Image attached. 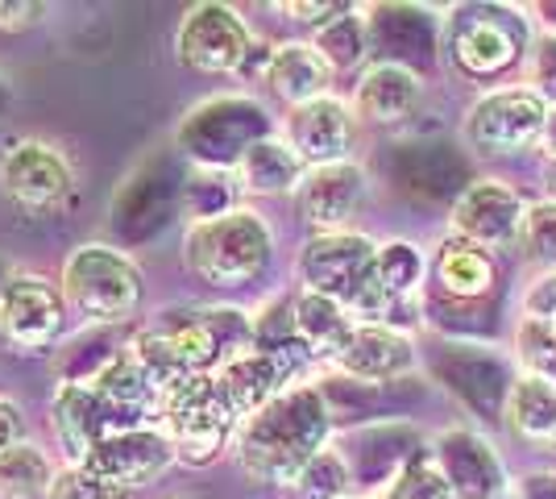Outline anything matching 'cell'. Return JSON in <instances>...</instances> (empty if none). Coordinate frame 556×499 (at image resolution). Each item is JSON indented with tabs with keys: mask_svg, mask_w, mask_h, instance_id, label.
Returning a JSON list of instances; mask_svg holds the SVG:
<instances>
[{
	"mask_svg": "<svg viewBox=\"0 0 556 499\" xmlns=\"http://www.w3.org/2000/svg\"><path fill=\"white\" fill-rule=\"evenodd\" d=\"M291 321H295V337L303 341V350L312 358H328L341 350V341H345L349 333H353V312L341 304V300H332V296H320V291H307L300 287V296L291 300Z\"/></svg>",
	"mask_w": 556,
	"mask_h": 499,
	"instance_id": "cell-26",
	"label": "cell"
},
{
	"mask_svg": "<svg viewBox=\"0 0 556 499\" xmlns=\"http://www.w3.org/2000/svg\"><path fill=\"white\" fill-rule=\"evenodd\" d=\"M0 188L9 200H17L29 213H50L71 196V163L59 146L42 138H22L4 150L0 159Z\"/></svg>",
	"mask_w": 556,
	"mask_h": 499,
	"instance_id": "cell-13",
	"label": "cell"
},
{
	"mask_svg": "<svg viewBox=\"0 0 556 499\" xmlns=\"http://www.w3.org/2000/svg\"><path fill=\"white\" fill-rule=\"evenodd\" d=\"M528 88L548 100V109H556V34H544L532 42L528 54Z\"/></svg>",
	"mask_w": 556,
	"mask_h": 499,
	"instance_id": "cell-35",
	"label": "cell"
},
{
	"mask_svg": "<svg viewBox=\"0 0 556 499\" xmlns=\"http://www.w3.org/2000/svg\"><path fill=\"white\" fill-rule=\"evenodd\" d=\"M270 134H275L270 113L254 96H212L187 113L175 142L191 159V166L237 171V163Z\"/></svg>",
	"mask_w": 556,
	"mask_h": 499,
	"instance_id": "cell-5",
	"label": "cell"
},
{
	"mask_svg": "<svg viewBox=\"0 0 556 499\" xmlns=\"http://www.w3.org/2000/svg\"><path fill=\"white\" fill-rule=\"evenodd\" d=\"M22 441H25L22 408L13 404V400H4V396H0V453H9L13 446H22Z\"/></svg>",
	"mask_w": 556,
	"mask_h": 499,
	"instance_id": "cell-38",
	"label": "cell"
},
{
	"mask_svg": "<svg viewBox=\"0 0 556 499\" xmlns=\"http://www.w3.org/2000/svg\"><path fill=\"white\" fill-rule=\"evenodd\" d=\"M515 499H556V475L553 471H535V475H528L523 483H519Z\"/></svg>",
	"mask_w": 556,
	"mask_h": 499,
	"instance_id": "cell-40",
	"label": "cell"
},
{
	"mask_svg": "<svg viewBox=\"0 0 556 499\" xmlns=\"http://www.w3.org/2000/svg\"><path fill=\"white\" fill-rule=\"evenodd\" d=\"M170 462H179V458H175V446L166 441L163 428H125V433H109L88 453V462H79V466H88L134 496L138 487H150Z\"/></svg>",
	"mask_w": 556,
	"mask_h": 499,
	"instance_id": "cell-16",
	"label": "cell"
},
{
	"mask_svg": "<svg viewBox=\"0 0 556 499\" xmlns=\"http://www.w3.org/2000/svg\"><path fill=\"white\" fill-rule=\"evenodd\" d=\"M544 188H548V200H556V159L544 163Z\"/></svg>",
	"mask_w": 556,
	"mask_h": 499,
	"instance_id": "cell-42",
	"label": "cell"
},
{
	"mask_svg": "<svg viewBox=\"0 0 556 499\" xmlns=\"http://www.w3.org/2000/svg\"><path fill=\"white\" fill-rule=\"evenodd\" d=\"M444 50L469 79H498L532 54L528 17L503 4H469L444 22Z\"/></svg>",
	"mask_w": 556,
	"mask_h": 499,
	"instance_id": "cell-6",
	"label": "cell"
},
{
	"mask_svg": "<svg viewBox=\"0 0 556 499\" xmlns=\"http://www.w3.org/2000/svg\"><path fill=\"white\" fill-rule=\"evenodd\" d=\"M528 209L532 204L503 179H473L448 209V234L498 254L523 241Z\"/></svg>",
	"mask_w": 556,
	"mask_h": 499,
	"instance_id": "cell-11",
	"label": "cell"
},
{
	"mask_svg": "<svg viewBox=\"0 0 556 499\" xmlns=\"http://www.w3.org/2000/svg\"><path fill=\"white\" fill-rule=\"evenodd\" d=\"M540 150L556 159V109H548V121H544V138H540Z\"/></svg>",
	"mask_w": 556,
	"mask_h": 499,
	"instance_id": "cell-41",
	"label": "cell"
},
{
	"mask_svg": "<svg viewBox=\"0 0 556 499\" xmlns=\"http://www.w3.org/2000/svg\"><path fill=\"white\" fill-rule=\"evenodd\" d=\"M424 275H428V259L416 241L407 238H391L378 246V284L391 296L394 304L412 300L419 287H424Z\"/></svg>",
	"mask_w": 556,
	"mask_h": 499,
	"instance_id": "cell-29",
	"label": "cell"
},
{
	"mask_svg": "<svg viewBox=\"0 0 556 499\" xmlns=\"http://www.w3.org/2000/svg\"><path fill=\"white\" fill-rule=\"evenodd\" d=\"M54 478H59L54 462L34 441L0 453V499H50Z\"/></svg>",
	"mask_w": 556,
	"mask_h": 499,
	"instance_id": "cell-27",
	"label": "cell"
},
{
	"mask_svg": "<svg viewBox=\"0 0 556 499\" xmlns=\"http://www.w3.org/2000/svg\"><path fill=\"white\" fill-rule=\"evenodd\" d=\"M50 499H129V491H121L116 483L100 478L88 466H63L54 478Z\"/></svg>",
	"mask_w": 556,
	"mask_h": 499,
	"instance_id": "cell-34",
	"label": "cell"
},
{
	"mask_svg": "<svg viewBox=\"0 0 556 499\" xmlns=\"http://www.w3.org/2000/svg\"><path fill=\"white\" fill-rule=\"evenodd\" d=\"M307 175V163L291 150V142L282 134H270L237 163L232 179L237 188L250 196H295Z\"/></svg>",
	"mask_w": 556,
	"mask_h": 499,
	"instance_id": "cell-25",
	"label": "cell"
},
{
	"mask_svg": "<svg viewBox=\"0 0 556 499\" xmlns=\"http://www.w3.org/2000/svg\"><path fill=\"white\" fill-rule=\"evenodd\" d=\"M237 179L232 171H212V166H191L184 179V213L191 216V225L200 221H216V216L232 213V196H237Z\"/></svg>",
	"mask_w": 556,
	"mask_h": 499,
	"instance_id": "cell-30",
	"label": "cell"
},
{
	"mask_svg": "<svg viewBox=\"0 0 556 499\" xmlns=\"http://www.w3.org/2000/svg\"><path fill=\"white\" fill-rule=\"evenodd\" d=\"M184 179L170 159H154V163L138 166L125 188L116 191L113 209H109V225L121 246H138L150 241L163 229L175 209H184Z\"/></svg>",
	"mask_w": 556,
	"mask_h": 499,
	"instance_id": "cell-12",
	"label": "cell"
},
{
	"mask_svg": "<svg viewBox=\"0 0 556 499\" xmlns=\"http://www.w3.org/2000/svg\"><path fill=\"white\" fill-rule=\"evenodd\" d=\"M378 499H457V496H453V487H448V478H444L441 462H437L432 453L419 450V453H412V462L382 487Z\"/></svg>",
	"mask_w": 556,
	"mask_h": 499,
	"instance_id": "cell-31",
	"label": "cell"
},
{
	"mask_svg": "<svg viewBox=\"0 0 556 499\" xmlns=\"http://www.w3.org/2000/svg\"><path fill=\"white\" fill-rule=\"evenodd\" d=\"M419 100H424V79H419L416 67L378 59V63H370L362 72L349 104H353V117L362 121V125L394 129V125L416 117Z\"/></svg>",
	"mask_w": 556,
	"mask_h": 499,
	"instance_id": "cell-19",
	"label": "cell"
},
{
	"mask_svg": "<svg viewBox=\"0 0 556 499\" xmlns=\"http://www.w3.org/2000/svg\"><path fill=\"white\" fill-rule=\"evenodd\" d=\"M349 499H357V496H349Z\"/></svg>",
	"mask_w": 556,
	"mask_h": 499,
	"instance_id": "cell-44",
	"label": "cell"
},
{
	"mask_svg": "<svg viewBox=\"0 0 556 499\" xmlns=\"http://www.w3.org/2000/svg\"><path fill=\"white\" fill-rule=\"evenodd\" d=\"M366 196H370L366 166L345 159V163L307 166L300 191H295V209L307 221V229L337 234V229H349V221L362 213Z\"/></svg>",
	"mask_w": 556,
	"mask_h": 499,
	"instance_id": "cell-15",
	"label": "cell"
},
{
	"mask_svg": "<svg viewBox=\"0 0 556 499\" xmlns=\"http://www.w3.org/2000/svg\"><path fill=\"white\" fill-rule=\"evenodd\" d=\"M42 17H47V4H38V0H17V4L0 0V29H29Z\"/></svg>",
	"mask_w": 556,
	"mask_h": 499,
	"instance_id": "cell-37",
	"label": "cell"
},
{
	"mask_svg": "<svg viewBox=\"0 0 556 499\" xmlns=\"http://www.w3.org/2000/svg\"><path fill=\"white\" fill-rule=\"evenodd\" d=\"M254 50V34L241 22V13L229 4H191L175 34V54L200 75H229L241 72Z\"/></svg>",
	"mask_w": 556,
	"mask_h": 499,
	"instance_id": "cell-10",
	"label": "cell"
},
{
	"mask_svg": "<svg viewBox=\"0 0 556 499\" xmlns=\"http://www.w3.org/2000/svg\"><path fill=\"white\" fill-rule=\"evenodd\" d=\"M50 428H54L59 450L67 453V466L88 462V453L109 437V416H104V404H100L92 383L63 379L54 387V396H50Z\"/></svg>",
	"mask_w": 556,
	"mask_h": 499,
	"instance_id": "cell-21",
	"label": "cell"
},
{
	"mask_svg": "<svg viewBox=\"0 0 556 499\" xmlns=\"http://www.w3.org/2000/svg\"><path fill=\"white\" fill-rule=\"evenodd\" d=\"M523 316H544V321H556V271L540 275L528 296H523Z\"/></svg>",
	"mask_w": 556,
	"mask_h": 499,
	"instance_id": "cell-36",
	"label": "cell"
},
{
	"mask_svg": "<svg viewBox=\"0 0 556 499\" xmlns=\"http://www.w3.org/2000/svg\"><path fill=\"white\" fill-rule=\"evenodd\" d=\"M444 478L457 499H507V471L482 433L473 428H444L432 446Z\"/></svg>",
	"mask_w": 556,
	"mask_h": 499,
	"instance_id": "cell-18",
	"label": "cell"
},
{
	"mask_svg": "<svg viewBox=\"0 0 556 499\" xmlns=\"http://www.w3.org/2000/svg\"><path fill=\"white\" fill-rule=\"evenodd\" d=\"M275 259V234L262 213L237 204L216 221L191 225L184 238V266L208 287H245L262 279Z\"/></svg>",
	"mask_w": 556,
	"mask_h": 499,
	"instance_id": "cell-3",
	"label": "cell"
},
{
	"mask_svg": "<svg viewBox=\"0 0 556 499\" xmlns=\"http://www.w3.org/2000/svg\"><path fill=\"white\" fill-rule=\"evenodd\" d=\"M312 47L325 54V63L332 72H353L370 50V22L357 9H345V13H337L332 22L316 29Z\"/></svg>",
	"mask_w": 556,
	"mask_h": 499,
	"instance_id": "cell-28",
	"label": "cell"
},
{
	"mask_svg": "<svg viewBox=\"0 0 556 499\" xmlns=\"http://www.w3.org/2000/svg\"><path fill=\"white\" fill-rule=\"evenodd\" d=\"M349 483H353V471H349L345 453L337 446H328L325 453L312 458V466L295 478L291 496L295 499H349Z\"/></svg>",
	"mask_w": 556,
	"mask_h": 499,
	"instance_id": "cell-32",
	"label": "cell"
},
{
	"mask_svg": "<svg viewBox=\"0 0 556 499\" xmlns=\"http://www.w3.org/2000/svg\"><path fill=\"white\" fill-rule=\"evenodd\" d=\"M416 358L419 354L412 333L394 329V325H366V321H357L353 333L341 341V350L328 358V366L341 379L366 383V387H391L403 375H412Z\"/></svg>",
	"mask_w": 556,
	"mask_h": 499,
	"instance_id": "cell-14",
	"label": "cell"
},
{
	"mask_svg": "<svg viewBox=\"0 0 556 499\" xmlns=\"http://www.w3.org/2000/svg\"><path fill=\"white\" fill-rule=\"evenodd\" d=\"M282 138L291 142V150L307 166L345 163L349 146L357 138L353 104L341 100V96H320L312 104H300V109H291L287 121H282Z\"/></svg>",
	"mask_w": 556,
	"mask_h": 499,
	"instance_id": "cell-17",
	"label": "cell"
},
{
	"mask_svg": "<svg viewBox=\"0 0 556 499\" xmlns=\"http://www.w3.org/2000/svg\"><path fill=\"white\" fill-rule=\"evenodd\" d=\"M332 437V408L320 383H291L282 396L257 408L237 428V466L262 487H295V478L312 466L316 453L328 450Z\"/></svg>",
	"mask_w": 556,
	"mask_h": 499,
	"instance_id": "cell-1",
	"label": "cell"
},
{
	"mask_svg": "<svg viewBox=\"0 0 556 499\" xmlns=\"http://www.w3.org/2000/svg\"><path fill=\"white\" fill-rule=\"evenodd\" d=\"M295 379V362L282 354H266V350H245L232 362H225L216 371V387L225 396V404L232 408V416L245 425L257 408H266L275 396H282Z\"/></svg>",
	"mask_w": 556,
	"mask_h": 499,
	"instance_id": "cell-20",
	"label": "cell"
},
{
	"mask_svg": "<svg viewBox=\"0 0 556 499\" xmlns=\"http://www.w3.org/2000/svg\"><path fill=\"white\" fill-rule=\"evenodd\" d=\"M282 9H287L295 22L316 25V29H320V25H328L332 17H337V13H345L349 4H282Z\"/></svg>",
	"mask_w": 556,
	"mask_h": 499,
	"instance_id": "cell-39",
	"label": "cell"
},
{
	"mask_svg": "<svg viewBox=\"0 0 556 499\" xmlns=\"http://www.w3.org/2000/svg\"><path fill=\"white\" fill-rule=\"evenodd\" d=\"M63 300L88 325H121L141 304V271L121 246H79L63 262Z\"/></svg>",
	"mask_w": 556,
	"mask_h": 499,
	"instance_id": "cell-4",
	"label": "cell"
},
{
	"mask_svg": "<svg viewBox=\"0 0 556 499\" xmlns=\"http://www.w3.org/2000/svg\"><path fill=\"white\" fill-rule=\"evenodd\" d=\"M159 428L166 433V441L175 446L179 462L204 466V462L220 458V450H229L232 441H237L241 421L225 404V396L216 387V375H195V379L179 383L170 396H163Z\"/></svg>",
	"mask_w": 556,
	"mask_h": 499,
	"instance_id": "cell-7",
	"label": "cell"
},
{
	"mask_svg": "<svg viewBox=\"0 0 556 499\" xmlns=\"http://www.w3.org/2000/svg\"><path fill=\"white\" fill-rule=\"evenodd\" d=\"M9 104H13V96H9V88H4V79H0V113H4Z\"/></svg>",
	"mask_w": 556,
	"mask_h": 499,
	"instance_id": "cell-43",
	"label": "cell"
},
{
	"mask_svg": "<svg viewBox=\"0 0 556 499\" xmlns=\"http://www.w3.org/2000/svg\"><path fill=\"white\" fill-rule=\"evenodd\" d=\"M67 312L63 287L34 271H13L0 279V346L22 358L50 354L67 329Z\"/></svg>",
	"mask_w": 556,
	"mask_h": 499,
	"instance_id": "cell-9",
	"label": "cell"
},
{
	"mask_svg": "<svg viewBox=\"0 0 556 499\" xmlns=\"http://www.w3.org/2000/svg\"><path fill=\"white\" fill-rule=\"evenodd\" d=\"M523 254L540 266L556 271V200H535L528 209V225H523Z\"/></svg>",
	"mask_w": 556,
	"mask_h": 499,
	"instance_id": "cell-33",
	"label": "cell"
},
{
	"mask_svg": "<svg viewBox=\"0 0 556 499\" xmlns=\"http://www.w3.org/2000/svg\"><path fill=\"white\" fill-rule=\"evenodd\" d=\"M0 279H4V275H0Z\"/></svg>",
	"mask_w": 556,
	"mask_h": 499,
	"instance_id": "cell-45",
	"label": "cell"
},
{
	"mask_svg": "<svg viewBox=\"0 0 556 499\" xmlns=\"http://www.w3.org/2000/svg\"><path fill=\"white\" fill-rule=\"evenodd\" d=\"M503 416L515 441L532 450H556V379L544 375H515L503 396Z\"/></svg>",
	"mask_w": 556,
	"mask_h": 499,
	"instance_id": "cell-22",
	"label": "cell"
},
{
	"mask_svg": "<svg viewBox=\"0 0 556 499\" xmlns=\"http://www.w3.org/2000/svg\"><path fill=\"white\" fill-rule=\"evenodd\" d=\"M295 271L307 291L341 300L353 312V321L387 325L394 300L378 284V241H370L366 234H357V229L312 234L303 241Z\"/></svg>",
	"mask_w": 556,
	"mask_h": 499,
	"instance_id": "cell-2",
	"label": "cell"
},
{
	"mask_svg": "<svg viewBox=\"0 0 556 499\" xmlns=\"http://www.w3.org/2000/svg\"><path fill=\"white\" fill-rule=\"evenodd\" d=\"M432 279L448 300H482L498 284V259L465 238H441L432 254Z\"/></svg>",
	"mask_w": 556,
	"mask_h": 499,
	"instance_id": "cell-24",
	"label": "cell"
},
{
	"mask_svg": "<svg viewBox=\"0 0 556 499\" xmlns=\"http://www.w3.org/2000/svg\"><path fill=\"white\" fill-rule=\"evenodd\" d=\"M332 67L325 63V54L312 47V42H282V47L270 50V59H266V84H270V92L282 100V104H291V109H300V104H312V100H320V96H332Z\"/></svg>",
	"mask_w": 556,
	"mask_h": 499,
	"instance_id": "cell-23",
	"label": "cell"
},
{
	"mask_svg": "<svg viewBox=\"0 0 556 499\" xmlns=\"http://www.w3.org/2000/svg\"><path fill=\"white\" fill-rule=\"evenodd\" d=\"M548 100L532 88H490L465 113V142L482 159H515L540 150Z\"/></svg>",
	"mask_w": 556,
	"mask_h": 499,
	"instance_id": "cell-8",
	"label": "cell"
}]
</instances>
